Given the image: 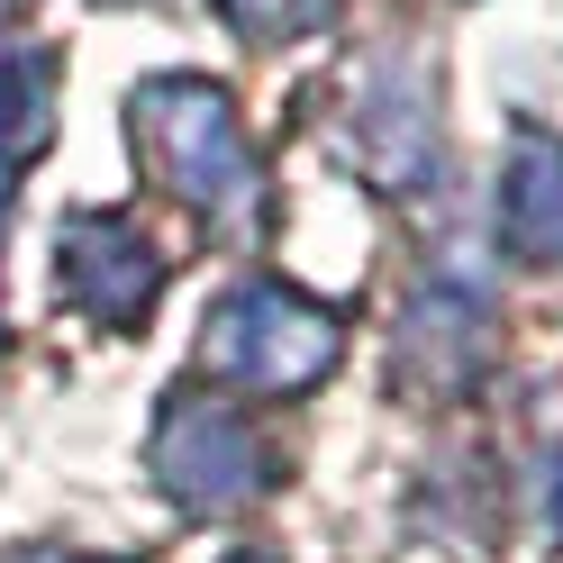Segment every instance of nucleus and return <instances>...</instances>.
<instances>
[{
	"label": "nucleus",
	"mask_w": 563,
	"mask_h": 563,
	"mask_svg": "<svg viewBox=\"0 0 563 563\" xmlns=\"http://www.w3.org/2000/svg\"><path fill=\"white\" fill-rule=\"evenodd\" d=\"M64 273H74V291L91 309H110V319H136V300L155 291V255L119 219H74V236H64Z\"/></svg>",
	"instance_id": "f257e3e1"
},
{
	"label": "nucleus",
	"mask_w": 563,
	"mask_h": 563,
	"mask_svg": "<svg viewBox=\"0 0 563 563\" xmlns=\"http://www.w3.org/2000/svg\"><path fill=\"white\" fill-rule=\"evenodd\" d=\"M10 563H82V554H64V545H19Z\"/></svg>",
	"instance_id": "7ed1b4c3"
},
{
	"label": "nucleus",
	"mask_w": 563,
	"mask_h": 563,
	"mask_svg": "<svg viewBox=\"0 0 563 563\" xmlns=\"http://www.w3.org/2000/svg\"><path fill=\"white\" fill-rule=\"evenodd\" d=\"M46 74H55V64L37 46L0 37V164H19V146L46 136Z\"/></svg>",
	"instance_id": "f03ea898"
}]
</instances>
